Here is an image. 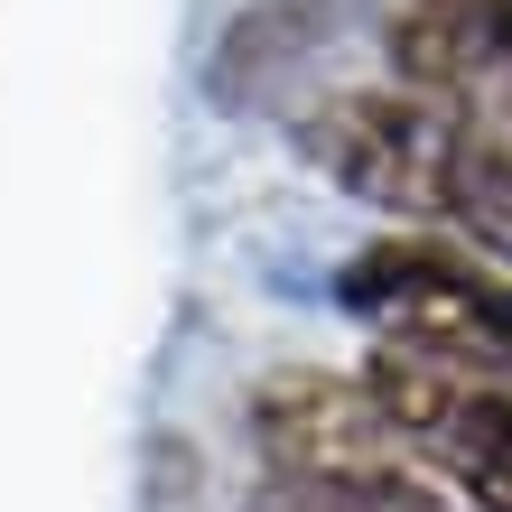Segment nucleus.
I'll list each match as a JSON object with an SVG mask.
<instances>
[{"label": "nucleus", "instance_id": "nucleus-1", "mask_svg": "<svg viewBox=\"0 0 512 512\" xmlns=\"http://www.w3.org/2000/svg\"><path fill=\"white\" fill-rule=\"evenodd\" d=\"M336 308L364 326L382 354L475 382H512V270L475 252L466 233L391 224L336 270Z\"/></svg>", "mask_w": 512, "mask_h": 512}, {"label": "nucleus", "instance_id": "nucleus-2", "mask_svg": "<svg viewBox=\"0 0 512 512\" xmlns=\"http://www.w3.org/2000/svg\"><path fill=\"white\" fill-rule=\"evenodd\" d=\"M298 149L317 159V177H336L345 196L382 205L401 224L475 233V168L457 112L419 84H326L298 112Z\"/></svg>", "mask_w": 512, "mask_h": 512}, {"label": "nucleus", "instance_id": "nucleus-3", "mask_svg": "<svg viewBox=\"0 0 512 512\" xmlns=\"http://www.w3.org/2000/svg\"><path fill=\"white\" fill-rule=\"evenodd\" d=\"M252 447L261 485H382V475L419 466L391 410L373 401V382L326 364H280L252 391Z\"/></svg>", "mask_w": 512, "mask_h": 512}, {"label": "nucleus", "instance_id": "nucleus-4", "mask_svg": "<svg viewBox=\"0 0 512 512\" xmlns=\"http://www.w3.org/2000/svg\"><path fill=\"white\" fill-rule=\"evenodd\" d=\"M364 382L391 410L401 447L466 512H512V382L438 373V364H410V354H373Z\"/></svg>", "mask_w": 512, "mask_h": 512}, {"label": "nucleus", "instance_id": "nucleus-5", "mask_svg": "<svg viewBox=\"0 0 512 512\" xmlns=\"http://www.w3.org/2000/svg\"><path fill=\"white\" fill-rule=\"evenodd\" d=\"M382 66L391 84H419L438 103L512 84V0H391Z\"/></svg>", "mask_w": 512, "mask_h": 512}, {"label": "nucleus", "instance_id": "nucleus-6", "mask_svg": "<svg viewBox=\"0 0 512 512\" xmlns=\"http://www.w3.org/2000/svg\"><path fill=\"white\" fill-rule=\"evenodd\" d=\"M336 38H345V0H252L215 47V103L224 112H270Z\"/></svg>", "mask_w": 512, "mask_h": 512}, {"label": "nucleus", "instance_id": "nucleus-7", "mask_svg": "<svg viewBox=\"0 0 512 512\" xmlns=\"http://www.w3.org/2000/svg\"><path fill=\"white\" fill-rule=\"evenodd\" d=\"M466 131V168H475V252L512 261V84H485V94H457L447 103Z\"/></svg>", "mask_w": 512, "mask_h": 512}]
</instances>
